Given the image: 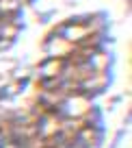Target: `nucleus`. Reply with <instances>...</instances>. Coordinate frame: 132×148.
I'll return each mask as SVG.
<instances>
[{
	"mask_svg": "<svg viewBox=\"0 0 132 148\" xmlns=\"http://www.w3.org/2000/svg\"><path fill=\"white\" fill-rule=\"evenodd\" d=\"M15 18V0H0V39Z\"/></svg>",
	"mask_w": 132,
	"mask_h": 148,
	"instance_id": "1",
	"label": "nucleus"
}]
</instances>
